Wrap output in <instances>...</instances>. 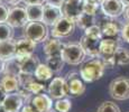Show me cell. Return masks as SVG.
<instances>
[{
  "label": "cell",
  "instance_id": "obj_1",
  "mask_svg": "<svg viewBox=\"0 0 129 112\" xmlns=\"http://www.w3.org/2000/svg\"><path fill=\"white\" fill-rule=\"evenodd\" d=\"M106 66L103 64V61L99 58H92L90 61L85 62L80 68V74L85 82H95L102 78L105 73Z\"/></svg>",
  "mask_w": 129,
  "mask_h": 112
},
{
  "label": "cell",
  "instance_id": "obj_2",
  "mask_svg": "<svg viewBox=\"0 0 129 112\" xmlns=\"http://www.w3.org/2000/svg\"><path fill=\"white\" fill-rule=\"evenodd\" d=\"M24 37L35 42L36 44L43 43L47 39L48 28L44 21H29L24 27Z\"/></svg>",
  "mask_w": 129,
  "mask_h": 112
},
{
  "label": "cell",
  "instance_id": "obj_3",
  "mask_svg": "<svg viewBox=\"0 0 129 112\" xmlns=\"http://www.w3.org/2000/svg\"><path fill=\"white\" fill-rule=\"evenodd\" d=\"M61 55L65 63L70 64V65H79L84 61L86 54L81 46V44L71 43L65 44Z\"/></svg>",
  "mask_w": 129,
  "mask_h": 112
},
{
  "label": "cell",
  "instance_id": "obj_4",
  "mask_svg": "<svg viewBox=\"0 0 129 112\" xmlns=\"http://www.w3.org/2000/svg\"><path fill=\"white\" fill-rule=\"evenodd\" d=\"M109 93L113 99L119 101L129 99V79L120 76L112 80L109 84Z\"/></svg>",
  "mask_w": 129,
  "mask_h": 112
},
{
  "label": "cell",
  "instance_id": "obj_5",
  "mask_svg": "<svg viewBox=\"0 0 129 112\" xmlns=\"http://www.w3.org/2000/svg\"><path fill=\"white\" fill-rule=\"evenodd\" d=\"M75 26H76L75 20L63 16L53 26L51 35L52 37H55V38H65V37L71 36L74 33Z\"/></svg>",
  "mask_w": 129,
  "mask_h": 112
},
{
  "label": "cell",
  "instance_id": "obj_6",
  "mask_svg": "<svg viewBox=\"0 0 129 112\" xmlns=\"http://www.w3.org/2000/svg\"><path fill=\"white\" fill-rule=\"evenodd\" d=\"M7 22H8L10 26L14 27V28L25 27L29 22L26 8H25V7L19 6V5L12 6L10 8V12H9Z\"/></svg>",
  "mask_w": 129,
  "mask_h": 112
},
{
  "label": "cell",
  "instance_id": "obj_7",
  "mask_svg": "<svg viewBox=\"0 0 129 112\" xmlns=\"http://www.w3.org/2000/svg\"><path fill=\"white\" fill-rule=\"evenodd\" d=\"M81 74L72 72L69 73L65 76V82L68 85L69 90V95L73 96V98H78V96L82 95L85 92V85H84L82 78H80Z\"/></svg>",
  "mask_w": 129,
  "mask_h": 112
},
{
  "label": "cell",
  "instance_id": "obj_8",
  "mask_svg": "<svg viewBox=\"0 0 129 112\" xmlns=\"http://www.w3.org/2000/svg\"><path fill=\"white\" fill-rule=\"evenodd\" d=\"M61 10L64 17L76 20L84 12V0H65Z\"/></svg>",
  "mask_w": 129,
  "mask_h": 112
},
{
  "label": "cell",
  "instance_id": "obj_9",
  "mask_svg": "<svg viewBox=\"0 0 129 112\" xmlns=\"http://www.w3.org/2000/svg\"><path fill=\"white\" fill-rule=\"evenodd\" d=\"M48 93L52 99H63L64 96L69 95V90L66 85L65 79L62 78H55L51 81L48 85Z\"/></svg>",
  "mask_w": 129,
  "mask_h": 112
},
{
  "label": "cell",
  "instance_id": "obj_10",
  "mask_svg": "<svg viewBox=\"0 0 129 112\" xmlns=\"http://www.w3.org/2000/svg\"><path fill=\"white\" fill-rule=\"evenodd\" d=\"M36 43L30 39L26 38H20L16 41V58L18 61H21L25 57L34 54V51L36 48Z\"/></svg>",
  "mask_w": 129,
  "mask_h": 112
},
{
  "label": "cell",
  "instance_id": "obj_11",
  "mask_svg": "<svg viewBox=\"0 0 129 112\" xmlns=\"http://www.w3.org/2000/svg\"><path fill=\"white\" fill-rule=\"evenodd\" d=\"M101 41H102L101 38H94V37H89L86 35H83L80 39V44L86 55L91 57H99Z\"/></svg>",
  "mask_w": 129,
  "mask_h": 112
},
{
  "label": "cell",
  "instance_id": "obj_12",
  "mask_svg": "<svg viewBox=\"0 0 129 112\" xmlns=\"http://www.w3.org/2000/svg\"><path fill=\"white\" fill-rule=\"evenodd\" d=\"M123 6L121 0H105L101 4V9L106 16L116 18L123 14Z\"/></svg>",
  "mask_w": 129,
  "mask_h": 112
},
{
  "label": "cell",
  "instance_id": "obj_13",
  "mask_svg": "<svg viewBox=\"0 0 129 112\" xmlns=\"http://www.w3.org/2000/svg\"><path fill=\"white\" fill-rule=\"evenodd\" d=\"M118 42L112 38H105L101 41L99 57L101 59H112L118 49Z\"/></svg>",
  "mask_w": 129,
  "mask_h": 112
},
{
  "label": "cell",
  "instance_id": "obj_14",
  "mask_svg": "<svg viewBox=\"0 0 129 112\" xmlns=\"http://www.w3.org/2000/svg\"><path fill=\"white\" fill-rule=\"evenodd\" d=\"M24 102L25 100L18 92H12V93L7 94L2 105L5 106L7 112H20Z\"/></svg>",
  "mask_w": 129,
  "mask_h": 112
},
{
  "label": "cell",
  "instance_id": "obj_15",
  "mask_svg": "<svg viewBox=\"0 0 129 112\" xmlns=\"http://www.w3.org/2000/svg\"><path fill=\"white\" fill-rule=\"evenodd\" d=\"M63 17L61 7L52 6V5H44V14H43V21L47 26H54L59 19Z\"/></svg>",
  "mask_w": 129,
  "mask_h": 112
},
{
  "label": "cell",
  "instance_id": "obj_16",
  "mask_svg": "<svg viewBox=\"0 0 129 112\" xmlns=\"http://www.w3.org/2000/svg\"><path fill=\"white\" fill-rule=\"evenodd\" d=\"M30 104L38 112H49L53 105L52 98L44 93H38L30 99Z\"/></svg>",
  "mask_w": 129,
  "mask_h": 112
},
{
  "label": "cell",
  "instance_id": "obj_17",
  "mask_svg": "<svg viewBox=\"0 0 129 112\" xmlns=\"http://www.w3.org/2000/svg\"><path fill=\"white\" fill-rule=\"evenodd\" d=\"M65 44H63L61 41H58V38L52 37L44 42L43 45V52L46 54L47 56L51 55H61L62 51H63Z\"/></svg>",
  "mask_w": 129,
  "mask_h": 112
},
{
  "label": "cell",
  "instance_id": "obj_18",
  "mask_svg": "<svg viewBox=\"0 0 129 112\" xmlns=\"http://www.w3.org/2000/svg\"><path fill=\"white\" fill-rule=\"evenodd\" d=\"M15 57H16V41L8 39L0 42V58L7 61Z\"/></svg>",
  "mask_w": 129,
  "mask_h": 112
},
{
  "label": "cell",
  "instance_id": "obj_19",
  "mask_svg": "<svg viewBox=\"0 0 129 112\" xmlns=\"http://www.w3.org/2000/svg\"><path fill=\"white\" fill-rule=\"evenodd\" d=\"M39 64H41V63H39L38 56L35 55V54H31V55L25 57V58H23L20 61L21 72H23V73L34 74Z\"/></svg>",
  "mask_w": 129,
  "mask_h": 112
},
{
  "label": "cell",
  "instance_id": "obj_20",
  "mask_svg": "<svg viewBox=\"0 0 129 112\" xmlns=\"http://www.w3.org/2000/svg\"><path fill=\"white\" fill-rule=\"evenodd\" d=\"M0 84L4 86V89L7 91V93L17 92L20 88V82L18 76L14 75H5L0 81Z\"/></svg>",
  "mask_w": 129,
  "mask_h": 112
},
{
  "label": "cell",
  "instance_id": "obj_21",
  "mask_svg": "<svg viewBox=\"0 0 129 112\" xmlns=\"http://www.w3.org/2000/svg\"><path fill=\"white\" fill-rule=\"evenodd\" d=\"M25 8L29 21H43L44 5H27Z\"/></svg>",
  "mask_w": 129,
  "mask_h": 112
},
{
  "label": "cell",
  "instance_id": "obj_22",
  "mask_svg": "<svg viewBox=\"0 0 129 112\" xmlns=\"http://www.w3.org/2000/svg\"><path fill=\"white\" fill-rule=\"evenodd\" d=\"M2 73L5 75H14V76H19L21 73V67H20V61L15 57L11 59H7L5 61V67Z\"/></svg>",
  "mask_w": 129,
  "mask_h": 112
},
{
  "label": "cell",
  "instance_id": "obj_23",
  "mask_svg": "<svg viewBox=\"0 0 129 112\" xmlns=\"http://www.w3.org/2000/svg\"><path fill=\"white\" fill-rule=\"evenodd\" d=\"M100 27H101V31H102V36L105 37H115L118 35L119 31H121L118 24L113 20L105 21Z\"/></svg>",
  "mask_w": 129,
  "mask_h": 112
},
{
  "label": "cell",
  "instance_id": "obj_24",
  "mask_svg": "<svg viewBox=\"0 0 129 112\" xmlns=\"http://www.w3.org/2000/svg\"><path fill=\"white\" fill-rule=\"evenodd\" d=\"M64 59L62 55H51V56H47L46 58V64L54 73H58L63 69L64 66Z\"/></svg>",
  "mask_w": 129,
  "mask_h": 112
},
{
  "label": "cell",
  "instance_id": "obj_25",
  "mask_svg": "<svg viewBox=\"0 0 129 112\" xmlns=\"http://www.w3.org/2000/svg\"><path fill=\"white\" fill-rule=\"evenodd\" d=\"M95 15H90L86 14V12H83L80 17L75 20L76 26L81 29H84L85 30L88 27L92 26V25H95Z\"/></svg>",
  "mask_w": 129,
  "mask_h": 112
},
{
  "label": "cell",
  "instance_id": "obj_26",
  "mask_svg": "<svg viewBox=\"0 0 129 112\" xmlns=\"http://www.w3.org/2000/svg\"><path fill=\"white\" fill-rule=\"evenodd\" d=\"M53 73L54 72L47 66V64H39L35 73H34V75L39 81H47V80L52 79Z\"/></svg>",
  "mask_w": 129,
  "mask_h": 112
},
{
  "label": "cell",
  "instance_id": "obj_27",
  "mask_svg": "<svg viewBox=\"0 0 129 112\" xmlns=\"http://www.w3.org/2000/svg\"><path fill=\"white\" fill-rule=\"evenodd\" d=\"M116 65H128L129 64V51L123 47H118L115 56H113Z\"/></svg>",
  "mask_w": 129,
  "mask_h": 112
},
{
  "label": "cell",
  "instance_id": "obj_28",
  "mask_svg": "<svg viewBox=\"0 0 129 112\" xmlns=\"http://www.w3.org/2000/svg\"><path fill=\"white\" fill-rule=\"evenodd\" d=\"M14 37V27L8 22H0V42L12 39Z\"/></svg>",
  "mask_w": 129,
  "mask_h": 112
},
{
  "label": "cell",
  "instance_id": "obj_29",
  "mask_svg": "<svg viewBox=\"0 0 129 112\" xmlns=\"http://www.w3.org/2000/svg\"><path fill=\"white\" fill-rule=\"evenodd\" d=\"M24 88L27 89L33 94H38V93H42V92L45 91V86H44L42 83L36 82L35 80H33L31 82H29V83H27L26 85H24Z\"/></svg>",
  "mask_w": 129,
  "mask_h": 112
},
{
  "label": "cell",
  "instance_id": "obj_30",
  "mask_svg": "<svg viewBox=\"0 0 129 112\" xmlns=\"http://www.w3.org/2000/svg\"><path fill=\"white\" fill-rule=\"evenodd\" d=\"M98 112H120V109L113 102L106 101L101 103V105L98 108Z\"/></svg>",
  "mask_w": 129,
  "mask_h": 112
},
{
  "label": "cell",
  "instance_id": "obj_31",
  "mask_svg": "<svg viewBox=\"0 0 129 112\" xmlns=\"http://www.w3.org/2000/svg\"><path fill=\"white\" fill-rule=\"evenodd\" d=\"M84 35L89 37H94V38H101L102 37V31H101V27L98 25H92V26L88 27L84 30Z\"/></svg>",
  "mask_w": 129,
  "mask_h": 112
},
{
  "label": "cell",
  "instance_id": "obj_32",
  "mask_svg": "<svg viewBox=\"0 0 129 112\" xmlns=\"http://www.w3.org/2000/svg\"><path fill=\"white\" fill-rule=\"evenodd\" d=\"M71 101L68 99H58L55 103V109L59 112H69L71 110Z\"/></svg>",
  "mask_w": 129,
  "mask_h": 112
},
{
  "label": "cell",
  "instance_id": "obj_33",
  "mask_svg": "<svg viewBox=\"0 0 129 112\" xmlns=\"http://www.w3.org/2000/svg\"><path fill=\"white\" fill-rule=\"evenodd\" d=\"M98 2L93 1V0H84V12L90 15H95L99 9Z\"/></svg>",
  "mask_w": 129,
  "mask_h": 112
},
{
  "label": "cell",
  "instance_id": "obj_34",
  "mask_svg": "<svg viewBox=\"0 0 129 112\" xmlns=\"http://www.w3.org/2000/svg\"><path fill=\"white\" fill-rule=\"evenodd\" d=\"M9 12H10V8H9L4 1H0V22L7 21Z\"/></svg>",
  "mask_w": 129,
  "mask_h": 112
},
{
  "label": "cell",
  "instance_id": "obj_35",
  "mask_svg": "<svg viewBox=\"0 0 129 112\" xmlns=\"http://www.w3.org/2000/svg\"><path fill=\"white\" fill-rule=\"evenodd\" d=\"M121 37L125 42L129 43V22L125 25V26L121 28Z\"/></svg>",
  "mask_w": 129,
  "mask_h": 112
},
{
  "label": "cell",
  "instance_id": "obj_36",
  "mask_svg": "<svg viewBox=\"0 0 129 112\" xmlns=\"http://www.w3.org/2000/svg\"><path fill=\"white\" fill-rule=\"evenodd\" d=\"M6 96H7V91L4 89V86L0 84V105H2L5 99H6Z\"/></svg>",
  "mask_w": 129,
  "mask_h": 112
},
{
  "label": "cell",
  "instance_id": "obj_37",
  "mask_svg": "<svg viewBox=\"0 0 129 112\" xmlns=\"http://www.w3.org/2000/svg\"><path fill=\"white\" fill-rule=\"evenodd\" d=\"M64 1L65 0H46V4L52 5V6H56V7H62Z\"/></svg>",
  "mask_w": 129,
  "mask_h": 112
},
{
  "label": "cell",
  "instance_id": "obj_38",
  "mask_svg": "<svg viewBox=\"0 0 129 112\" xmlns=\"http://www.w3.org/2000/svg\"><path fill=\"white\" fill-rule=\"evenodd\" d=\"M20 112H38V111H37L31 104H26L25 106H23Z\"/></svg>",
  "mask_w": 129,
  "mask_h": 112
},
{
  "label": "cell",
  "instance_id": "obj_39",
  "mask_svg": "<svg viewBox=\"0 0 129 112\" xmlns=\"http://www.w3.org/2000/svg\"><path fill=\"white\" fill-rule=\"evenodd\" d=\"M26 5H43L46 0H23Z\"/></svg>",
  "mask_w": 129,
  "mask_h": 112
},
{
  "label": "cell",
  "instance_id": "obj_40",
  "mask_svg": "<svg viewBox=\"0 0 129 112\" xmlns=\"http://www.w3.org/2000/svg\"><path fill=\"white\" fill-rule=\"evenodd\" d=\"M7 4L9 5H12V6H16V5H18L20 1H23V0H6Z\"/></svg>",
  "mask_w": 129,
  "mask_h": 112
},
{
  "label": "cell",
  "instance_id": "obj_41",
  "mask_svg": "<svg viewBox=\"0 0 129 112\" xmlns=\"http://www.w3.org/2000/svg\"><path fill=\"white\" fill-rule=\"evenodd\" d=\"M123 16H125V18L129 21V5H128V6H126V8H125V12H123Z\"/></svg>",
  "mask_w": 129,
  "mask_h": 112
},
{
  "label": "cell",
  "instance_id": "obj_42",
  "mask_svg": "<svg viewBox=\"0 0 129 112\" xmlns=\"http://www.w3.org/2000/svg\"><path fill=\"white\" fill-rule=\"evenodd\" d=\"M4 67H5V61L2 58H0V73H2V71H4Z\"/></svg>",
  "mask_w": 129,
  "mask_h": 112
},
{
  "label": "cell",
  "instance_id": "obj_43",
  "mask_svg": "<svg viewBox=\"0 0 129 112\" xmlns=\"http://www.w3.org/2000/svg\"><path fill=\"white\" fill-rule=\"evenodd\" d=\"M0 112H7V110L5 109L4 105H0Z\"/></svg>",
  "mask_w": 129,
  "mask_h": 112
},
{
  "label": "cell",
  "instance_id": "obj_44",
  "mask_svg": "<svg viewBox=\"0 0 129 112\" xmlns=\"http://www.w3.org/2000/svg\"><path fill=\"white\" fill-rule=\"evenodd\" d=\"M121 1H122V4L125 5V6H128L129 5V0H121Z\"/></svg>",
  "mask_w": 129,
  "mask_h": 112
},
{
  "label": "cell",
  "instance_id": "obj_45",
  "mask_svg": "<svg viewBox=\"0 0 129 112\" xmlns=\"http://www.w3.org/2000/svg\"><path fill=\"white\" fill-rule=\"evenodd\" d=\"M93 1H95V2H98V4H100V5H101L103 1H105V0H93Z\"/></svg>",
  "mask_w": 129,
  "mask_h": 112
},
{
  "label": "cell",
  "instance_id": "obj_46",
  "mask_svg": "<svg viewBox=\"0 0 129 112\" xmlns=\"http://www.w3.org/2000/svg\"><path fill=\"white\" fill-rule=\"evenodd\" d=\"M49 112H59V111H57L56 109H51V110H49Z\"/></svg>",
  "mask_w": 129,
  "mask_h": 112
},
{
  "label": "cell",
  "instance_id": "obj_47",
  "mask_svg": "<svg viewBox=\"0 0 129 112\" xmlns=\"http://www.w3.org/2000/svg\"><path fill=\"white\" fill-rule=\"evenodd\" d=\"M0 1H4V0H0Z\"/></svg>",
  "mask_w": 129,
  "mask_h": 112
}]
</instances>
